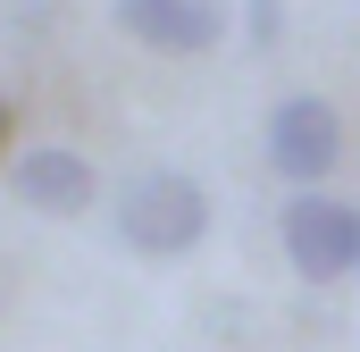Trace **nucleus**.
I'll return each instance as SVG.
<instances>
[{"mask_svg": "<svg viewBox=\"0 0 360 352\" xmlns=\"http://www.w3.org/2000/svg\"><path fill=\"white\" fill-rule=\"evenodd\" d=\"M352 235H360V210L335 201L327 184L319 193H293L285 218H276V244H285V260H293L302 285H344L352 277Z\"/></svg>", "mask_w": 360, "mask_h": 352, "instance_id": "nucleus-3", "label": "nucleus"}, {"mask_svg": "<svg viewBox=\"0 0 360 352\" xmlns=\"http://www.w3.org/2000/svg\"><path fill=\"white\" fill-rule=\"evenodd\" d=\"M243 34H252V51H276L285 42V0H243Z\"/></svg>", "mask_w": 360, "mask_h": 352, "instance_id": "nucleus-6", "label": "nucleus"}, {"mask_svg": "<svg viewBox=\"0 0 360 352\" xmlns=\"http://www.w3.org/2000/svg\"><path fill=\"white\" fill-rule=\"evenodd\" d=\"M8 193H17L25 210H42V218H84L92 193H101V176H92V160L68 151V143H34V151L8 160Z\"/></svg>", "mask_w": 360, "mask_h": 352, "instance_id": "nucleus-5", "label": "nucleus"}, {"mask_svg": "<svg viewBox=\"0 0 360 352\" xmlns=\"http://www.w3.org/2000/svg\"><path fill=\"white\" fill-rule=\"evenodd\" d=\"M117 34L160 59H201L226 42V0H117Z\"/></svg>", "mask_w": 360, "mask_h": 352, "instance_id": "nucleus-4", "label": "nucleus"}, {"mask_svg": "<svg viewBox=\"0 0 360 352\" xmlns=\"http://www.w3.org/2000/svg\"><path fill=\"white\" fill-rule=\"evenodd\" d=\"M0 143H8V101H0Z\"/></svg>", "mask_w": 360, "mask_h": 352, "instance_id": "nucleus-7", "label": "nucleus"}, {"mask_svg": "<svg viewBox=\"0 0 360 352\" xmlns=\"http://www.w3.org/2000/svg\"><path fill=\"white\" fill-rule=\"evenodd\" d=\"M117 244L143 260H184L210 244V193L184 168H143L117 193Z\"/></svg>", "mask_w": 360, "mask_h": 352, "instance_id": "nucleus-1", "label": "nucleus"}, {"mask_svg": "<svg viewBox=\"0 0 360 352\" xmlns=\"http://www.w3.org/2000/svg\"><path fill=\"white\" fill-rule=\"evenodd\" d=\"M352 277H360V235H352Z\"/></svg>", "mask_w": 360, "mask_h": 352, "instance_id": "nucleus-8", "label": "nucleus"}, {"mask_svg": "<svg viewBox=\"0 0 360 352\" xmlns=\"http://www.w3.org/2000/svg\"><path fill=\"white\" fill-rule=\"evenodd\" d=\"M260 151H269V168L293 184V193H319L335 160H344V118L327 109V92H285L269 109V134H260Z\"/></svg>", "mask_w": 360, "mask_h": 352, "instance_id": "nucleus-2", "label": "nucleus"}]
</instances>
